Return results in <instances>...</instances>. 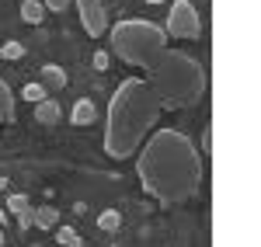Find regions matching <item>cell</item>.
<instances>
[{"instance_id": "2", "label": "cell", "mask_w": 261, "mask_h": 247, "mask_svg": "<svg viewBox=\"0 0 261 247\" xmlns=\"http://www.w3.org/2000/svg\"><path fill=\"white\" fill-rule=\"evenodd\" d=\"M136 174L143 191L153 195L161 206H181L195 199L202 185V153L178 129H157L140 150Z\"/></svg>"}, {"instance_id": "12", "label": "cell", "mask_w": 261, "mask_h": 247, "mask_svg": "<svg viewBox=\"0 0 261 247\" xmlns=\"http://www.w3.org/2000/svg\"><path fill=\"white\" fill-rule=\"evenodd\" d=\"M98 227L108 230V233H115V230L122 227V212H119V209H105V212L98 216Z\"/></svg>"}, {"instance_id": "17", "label": "cell", "mask_w": 261, "mask_h": 247, "mask_svg": "<svg viewBox=\"0 0 261 247\" xmlns=\"http://www.w3.org/2000/svg\"><path fill=\"white\" fill-rule=\"evenodd\" d=\"M42 7H45V11H66L70 0H42Z\"/></svg>"}, {"instance_id": "20", "label": "cell", "mask_w": 261, "mask_h": 247, "mask_svg": "<svg viewBox=\"0 0 261 247\" xmlns=\"http://www.w3.org/2000/svg\"><path fill=\"white\" fill-rule=\"evenodd\" d=\"M0 244H4V233H0Z\"/></svg>"}, {"instance_id": "22", "label": "cell", "mask_w": 261, "mask_h": 247, "mask_svg": "<svg viewBox=\"0 0 261 247\" xmlns=\"http://www.w3.org/2000/svg\"><path fill=\"white\" fill-rule=\"evenodd\" d=\"M0 60H4V56H0Z\"/></svg>"}, {"instance_id": "1", "label": "cell", "mask_w": 261, "mask_h": 247, "mask_svg": "<svg viewBox=\"0 0 261 247\" xmlns=\"http://www.w3.org/2000/svg\"><path fill=\"white\" fill-rule=\"evenodd\" d=\"M112 52L129 66L146 73L150 91L157 94L164 112H181L202 101L205 94V70L195 56L167 45L164 28L150 21H119L112 28Z\"/></svg>"}, {"instance_id": "3", "label": "cell", "mask_w": 261, "mask_h": 247, "mask_svg": "<svg viewBox=\"0 0 261 247\" xmlns=\"http://www.w3.org/2000/svg\"><path fill=\"white\" fill-rule=\"evenodd\" d=\"M164 108L157 94L150 91V84L140 77H129L115 87V98L108 104V125H105V153L112 160H125L129 153H136L140 143L153 132V125L161 122Z\"/></svg>"}, {"instance_id": "14", "label": "cell", "mask_w": 261, "mask_h": 247, "mask_svg": "<svg viewBox=\"0 0 261 247\" xmlns=\"http://www.w3.org/2000/svg\"><path fill=\"white\" fill-rule=\"evenodd\" d=\"M21 98H24V101H32V104H39V101H45L49 94H45V87H42V84H24Z\"/></svg>"}, {"instance_id": "7", "label": "cell", "mask_w": 261, "mask_h": 247, "mask_svg": "<svg viewBox=\"0 0 261 247\" xmlns=\"http://www.w3.org/2000/svg\"><path fill=\"white\" fill-rule=\"evenodd\" d=\"M98 119V108H94V101H87V98H81V101L73 104V112H70V122L73 125H91Z\"/></svg>"}, {"instance_id": "4", "label": "cell", "mask_w": 261, "mask_h": 247, "mask_svg": "<svg viewBox=\"0 0 261 247\" xmlns=\"http://www.w3.org/2000/svg\"><path fill=\"white\" fill-rule=\"evenodd\" d=\"M164 35H171V39H199L202 35V21H199V11H195L192 0H174L171 4Z\"/></svg>"}, {"instance_id": "8", "label": "cell", "mask_w": 261, "mask_h": 247, "mask_svg": "<svg viewBox=\"0 0 261 247\" xmlns=\"http://www.w3.org/2000/svg\"><path fill=\"white\" fill-rule=\"evenodd\" d=\"M56 223H60V209H53V206L32 209V227H39V230H53Z\"/></svg>"}, {"instance_id": "13", "label": "cell", "mask_w": 261, "mask_h": 247, "mask_svg": "<svg viewBox=\"0 0 261 247\" xmlns=\"http://www.w3.org/2000/svg\"><path fill=\"white\" fill-rule=\"evenodd\" d=\"M56 240H60L63 247H84L81 233H77L73 227H60V230H56Z\"/></svg>"}, {"instance_id": "15", "label": "cell", "mask_w": 261, "mask_h": 247, "mask_svg": "<svg viewBox=\"0 0 261 247\" xmlns=\"http://www.w3.org/2000/svg\"><path fill=\"white\" fill-rule=\"evenodd\" d=\"M24 209H32V202H28L24 195H7V212H11V216H18Z\"/></svg>"}, {"instance_id": "5", "label": "cell", "mask_w": 261, "mask_h": 247, "mask_svg": "<svg viewBox=\"0 0 261 247\" xmlns=\"http://www.w3.org/2000/svg\"><path fill=\"white\" fill-rule=\"evenodd\" d=\"M77 11H81V21H84V32L101 39L105 28H108V14H105V4L101 0H77Z\"/></svg>"}, {"instance_id": "21", "label": "cell", "mask_w": 261, "mask_h": 247, "mask_svg": "<svg viewBox=\"0 0 261 247\" xmlns=\"http://www.w3.org/2000/svg\"><path fill=\"white\" fill-rule=\"evenodd\" d=\"M150 4H157V0H150Z\"/></svg>"}, {"instance_id": "11", "label": "cell", "mask_w": 261, "mask_h": 247, "mask_svg": "<svg viewBox=\"0 0 261 247\" xmlns=\"http://www.w3.org/2000/svg\"><path fill=\"white\" fill-rule=\"evenodd\" d=\"M21 18L28 21V24H39L45 18V7H42V0H24L21 4Z\"/></svg>"}, {"instance_id": "6", "label": "cell", "mask_w": 261, "mask_h": 247, "mask_svg": "<svg viewBox=\"0 0 261 247\" xmlns=\"http://www.w3.org/2000/svg\"><path fill=\"white\" fill-rule=\"evenodd\" d=\"M35 122L39 125H56L60 122V104H56V98H45V101L35 104Z\"/></svg>"}, {"instance_id": "16", "label": "cell", "mask_w": 261, "mask_h": 247, "mask_svg": "<svg viewBox=\"0 0 261 247\" xmlns=\"http://www.w3.org/2000/svg\"><path fill=\"white\" fill-rule=\"evenodd\" d=\"M0 56L4 60H21L24 56V45L21 42H7V45H0Z\"/></svg>"}, {"instance_id": "19", "label": "cell", "mask_w": 261, "mask_h": 247, "mask_svg": "<svg viewBox=\"0 0 261 247\" xmlns=\"http://www.w3.org/2000/svg\"><path fill=\"white\" fill-rule=\"evenodd\" d=\"M4 216H7V212H4V209H0V223H4Z\"/></svg>"}, {"instance_id": "18", "label": "cell", "mask_w": 261, "mask_h": 247, "mask_svg": "<svg viewBox=\"0 0 261 247\" xmlns=\"http://www.w3.org/2000/svg\"><path fill=\"white\" fill-rule=\"evenodd\" d=\"M94 66H98V70H108V56H105V52H94Z\"/></svg>"}, {"instance_id": "10", "label": "cell", "mask_w": 261, "mask_h": 247, "mask_svg": "<svg viewBox=\"0 0 261 247\" xmlns=\"http://www.w3.org/2000/svg\"><path fill=\"white\" fill-rule=\"evenodd\" d=\"M42 87H53V91H63L66 87V73H63V66H56V63H49L45 70H42Z\"/></svg>"}, {"instance_id": "9", "label": "cell", "mask_w": 261, "mask_h": 247, "mask_svg": "<svg viewBox=\"0 0 261 247\" xmlns=\"http://www.w3.org/2000/svg\"><path fill=\"white\" fill-rule=\"evenodd\" d=\"M11 119H14V94H11L7 80L0 77V125H7Z\"/></svg>"}]
</instances>
